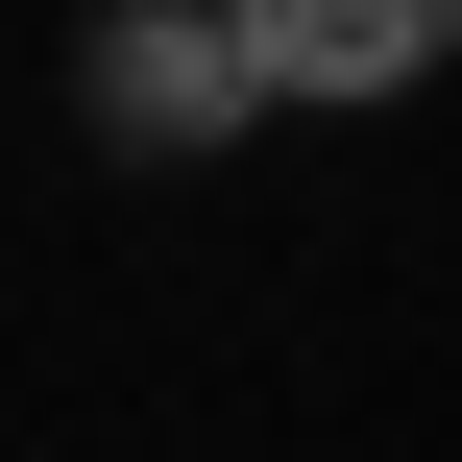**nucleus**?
Instances as JSON below:
<instances>
[{"label": "nucleus", "mask_w": 462, "mask_h": 462, "mask_svg": "<svg viewBox=\"0 0 462 462\" xmlns=\"http://www.w3.org/2000/svg\"><path fill=\"white\" fill-rule=\"evenodd\" d=\"M97 122H122V146H244L268 73H244L219 0H122V24H97Z\"/></svg>", "instance_id": "nucleus-1"}, {"label": "nucleus", "mask_w": 462, "mask_h": 462, "mask_svg": "<svg viewBox=\"0 0 462 462\" xmlns=\"http://www.w3.org/2000/svg\"><path fill=\"white\" fill-rule=\"evenodd\" d=\"M219 24H244L268 97H414V73L462 49V0H219Z\"/></svg>", "instance_id": "nucleus-2"}]
</instances>
